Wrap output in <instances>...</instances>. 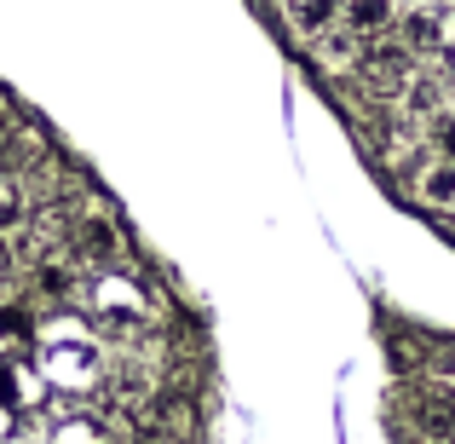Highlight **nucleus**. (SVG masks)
Returning <instances> with one entry per match:
<instances>
[]
</instances>
